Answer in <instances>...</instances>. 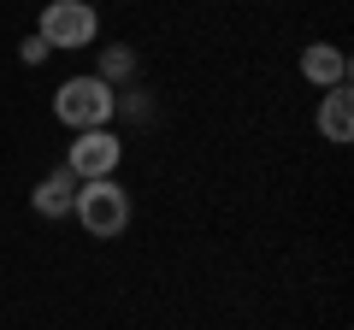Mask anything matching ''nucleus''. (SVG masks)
Returning <instances> with one entry per match:
<instances>
[{
    "label": "nucleus",
    "instance_id": "f257e3e1",
    "mask_svg": "<svg viewBox=\"0 0 354 330\" xmlns=\"http://www.w3.org/2000/svg\"><path fill=\"white\" fill-rule=\"evenodd\" d=\"M71 218H83V230L101 242L124 236L130 230V189L118 177H83L71 195Z\"/></svg>",
    "mask_w": 354,
    "mask_h": 330
},
{
    "label": "nucleus",
    "instance_id": "f03ea898",
    "mask_svg": "<svg viewBox=\"0 0 354 330\" xmlns=\"http://www.w3.org/2000/svg\"><path fill=\"white\" fill-rule=\"evenodd\" d=\"M118 113V89L113 83H101V77H65L59 89H53V118H59L65 130H101L113 124Z\"/></svg>",
    "mask_w": 354,
    "mask_h": 330
},
{
    "label": "nucleus",
    "instance_id": "7ed1b4c3",
    "mask_svg": "<svg viewBox=\"0 0 354 330\" xmlns=\"http://www.w3.org/2000/svg\"><path fill=\"white\" fill-rule=\"evenodd\" d=\"M36 36L48 41L53 53L59 48H88V41L101 36V12L88 6V0H48L36 18Z\"/></svg>",
    "mask_w": 354,
    "mask_h": 330
},
{
    "label": "nucleus",
    "instance_id": "20e7f679",
    "mask_svg": "<svg viewBox=\"0 0 354 330\" xmlns=\"http://www.w3.org/2000/svg\"><path fill=\"white\" fill-rule=\"evenodd\" d=\"M118 159H124V136H113V130L101 124V130H77L71 153H65V171H71L77 183L83 177H113Z\"/></svg>",
    "mask_w": 354,
    "mask_h": 330
},
{
    "label": "nucleus",
    "instance_id": "39448f33",
    "mask_svg": "<svg viewBox=\"0 0 354 330\" xmlns=\"http://www.w3.org/2000/svg\"><path fill=\"white\" fill-rule=\"evenodd\" d=\"M313 124H319V136L337 142V148H348V142H354V89H348V83H337V89L319 95Z\"/></svg>",
    "mask_w": 354,
    "mask_h": 330
},
{
    "label": "nucleus",
    "instance_id": "423d86ee",
    "mask_svg": "<svg viewBox=\"0 0 354 330\" xmlns=\"http://www.w3.org/2000/svg\"><path fill=\"white\" fill-rule=\"evenodd\" d=\"M301 77L313 89H337V83H348V53L337 41H307L301 48Z\"/></svg>",
    "mask_w": 354,
    "mask_h": 330
},
{
    "label": "nucleus",
    "instance_id": "0eeeda50",
    "mask_svg": "<svg viewBox=\"0 0 354 330\" xmlns=\"http://www.w3.org/2000/svg\"><path fill=\"white\" fill-rule=\"evenodd\" d=\"M71 195H77V177L59 165L30 189V206H36V218H71Z\"/></svg>",
    "mask_w": 354,
    "mask_h": 330
},
{
    "label": "nucleus",
    "instance_id": "6e6552de",
    "mask_svg": "<svg viewBox=\"0 0 354 330\" xmlns=\"http://www.w3.org/2000/svg\"><path fill=\"white\" fill-rule=\"evenodd\" d=\"M95 77H101V83H113V89L124 83V77H136V48H106V53H101V71H95Z\"/></svg>",
    "mask_w": 354,
    "mask_h": 330
},
{
    "label": "nucleus",
    "instance_id": "1a4fd4ad",
    "mask_svg": "<svg viewBox=\"0 0 354 330\" xmlns=\"http://www.w3.org/2000/svg\"><path fill=\"white\" fill-rule=\"evenodd\" d=\"M18 59H24V65H48V59H53V48H48L41 36H24V41H18Z\"/></svg>",
    "mask_w": 354,
    "mask_h": 330
}]
</instances>
